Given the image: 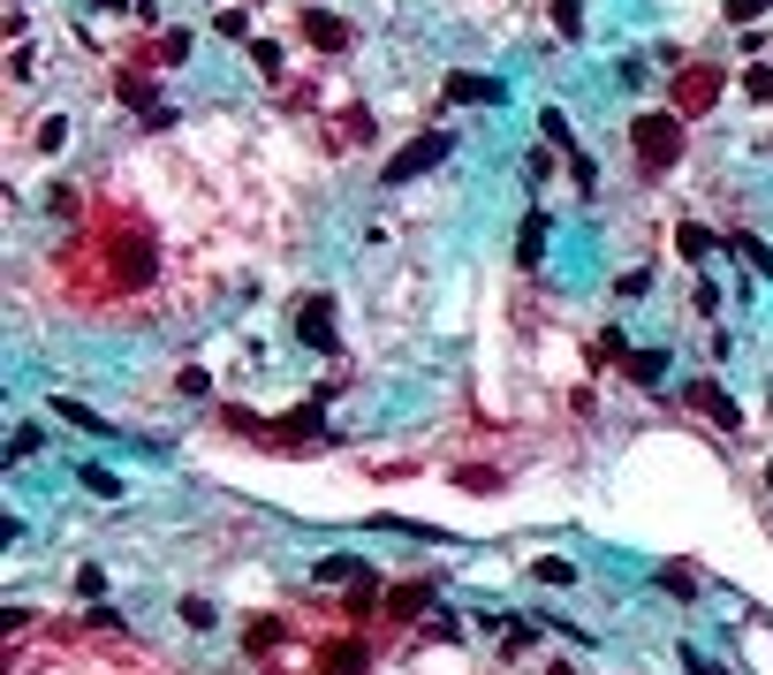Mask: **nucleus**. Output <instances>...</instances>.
Wrapping results in <instances>:
<instances>
[{"label": "nucleus", "instance_id": "obj_14", "mask_svg": "<svg viewBox=\"0 0 773 675\" xmlns=\"http://www.w3.org/2000/svg\"><path fill=\"white\" fill-rule=\"evenodd\" d=\"M311 577H318V584H364V562H357V554H318Z\"/></svg>", "mask_w": 773, "mask_h": 675}, {"label": "nucleus", "instance_id": "obj_15", "mask_svg": "<svg viewBox=\"0 0 773 675\" xmlns=\"http://www.w3.org/2000/svg\"><path fill=\"white\" fill-rule=\"evenodd\" d=\"M531 577H539L546 592H561V584H577V562H569V554H539V562H531Z\"/></svg>", "mask_w": 773, "mask_h": 675}, {"label": "nucleus", "instance_id": "obj_27", "mask_svg": "<svg viewBox=\"0 0 773 675\" xmlns=\"http://www.w3.org/2000/svg\"><path fill=\"white\" fill-rule=\"evenodd\" d=\"M539 130H546V137H554V145H569V137H577V130H569V114H561V107H546V114H539Z\"/></svg>", "mask_w": 773, "mask_h": 675}, {"label": "nucleus", "instance_id": "obj_36", "mask_svg": "<svg viewBox=\"0 0 773 675\" xmlns=\"http://www.w3.org/2000/svg\"><path fill=\"white\" fill-rule=\"evenodd\" d=\"M251 8H258V0H251Z\"/></svg>", "mask_w": 773, "mask_h": 675}, {"label": "nucleus", "instance_id": "obj_11", "mask_svg": "<svg viewBox=\"0 0 773 675\" xmlns=\"http://www.w3.org/2000/svg\"><path fill=\"white\" fill-rule=\"evenodd\" d=\"M53 418H61V425H76V433H92V441H99V433H114V425H107L92 402H76V395H53Z\"/></svg>", "mask_w": 773, "mask_h": 675}, {"label": "nucleus", "instance_id": "obj_30", "mask_svg": "<svg viewBox=\"0 0 773 675\" xmlns=\"http://www.w3.org/2000/svg\"><path fill=\"white\" fill-rule=\"evenodd\" d=\"M660 584H667L675 600H698V577H690V569H660Z\"/></svg>", "mask_w": 773, "mask_h": 675}, {"label": "nucleus", "instance_id": "obj_31", "mask_svg": "<svg viewBox=\"0 0 773 675\" xmlns=\"http://www.w3.org/2000/svg\"><path fill=\"white\" fill-rule=\"evenodd\" d=\"M683 675H728V668H721V661H705L698 646H683Z\"/></svg>", "mask_w": 773, "mask_h": 675}, {"label": "nucleus", "instance_id": "obj_23", "mask_svg": "<svg viewBox=\"0 0 773 675\" xmlns=\"http://www.w3.org/2000/svg\"><path fill=\"white\" fill-rule=\"evenodd\" d=\"M554 31L561 38H584V0H554Z\"/></svg>", "mask_w": 773, "mask_h": 675}, {"label": "nucleus", "instance_id": "obj_24", "mask_svg": "<svg viewBox=\"0 0 773 675\" xmlns=\"http://www.w3.org/2000/svg\"><path fill=\"white\" fill-rule=\"evenodd\" d=\"M569 182H577V190H600V160L577 153V145H569Z\"/></svg>", "mask_w": 773, "mask_h": 675}, {"label": "nucleus", "instance_id": "obj_18", "mask_svg": "<svg viewBox=\"0 0 773 675\" xmlns=\"http://www.w3.org/2000/svg\"><path fill=\"white\" fill-rule=\"evenodd\" d=\"M728 251H736L744 266H759V274L773 281V243H759V236H728Z\"/></svg>", "mask_w": 773, "mask_h": 675}, {"label": "nucleus", "instance_id": "obj_26", "mask_svg": "<svg viewBox=\"0 0 773 675\" xmlns=\"http://www.w3.org/2000/svg\"><path fill=\"white\" fill-rule=\"evenodd\" d=\"M644 289H652V274H644V266H629V274H615V297H621V304H629V297H644Z\"/></svg>", "mask_w": 773, "mask_h": 675}, {"label": "nucleus", "instance_id": "obj_28", "mask_svg": "<svg viewBox=\"0 0 773 675\" xmlns=\"http://www.w3.org/2000/svg\"><path fill=\"white\" fill-rule=\"evenodd\" d=\"M61 145H69V122H61V114H53V122H38V153H61Z\"/></svg>", "mask_w": 773, "mask_h": 675}, {"label": "nucleus", "instance_id": "obj_16", "mask_svg": "<svg viewBox=\"0 0 773 675\" xmlns=\"http://www.w3.org/2000/svg\"><path fill=\"white\" fill-rule=\"evenodd\" d=\"M251 69H258V76L274 84V76L289 69V53H281V38H251Z\"/></svg>", "mask_w": 773, "mask_h": 675}, {"label": "nucleus", "instance_id": "obj_13", "mask_svg": "<svg viewBox=\"0 0 773 675\" xmlns=\"http://www.w3.org/2000/svg\"><path fill=\"white\" fill-rule=\"evenodd\" d=\"M675 251L698 266V258H713V251H721V236H713V228H698V220H683V228H675Z\"/></svg>", "mask_w": 773, "mask_h": 675}, {"label": "nucleus", "instance_id": "obj_12", "mask_svg": "<svg viewBox=\"0 0 773 675\" xmlns=\"http://www.w3.org/2000/svg\"><path fill=\"white\" fill-rule=\"evenodd\" d=\"M546 236H554V228H546V213H531V220H523V236H516V266H539V258H546Z\"/></svg>", "mask_w": 773, "mask_h": 675}, {"label": "nucleus", "instance_id": "obj_22", "mask_svg": "<svg viewBox=\"0 0 773 675\" xmlns=\"http://www.w3.org/2000/svg\"><path fill=\"white\" fill-rule=\"evenodd\" d=\"M38 448H46L38 425H15V433H8V463H23V456H38Z\"/></svg>", "mask_w": 773, "mask_h": 675}, {"label": "nucleus", "instance_id": "obj_19", "mask_svg": "<svg viewBox=\"0 0 773 675\" xmlns=\"http://www.w3.org/2000/svg\"><path fill=\"white\" fill-rule=\"evenodd\" d=\"M736 84H744V99H751V107H773V69H766V61H751Z\"/></svg>", "mask_w": 773, "mask_h": 675}, {"label": "nucleus", "instance_id": "obj_29", "mask_svg": "<svg viewBox=\"0 0 773 675\" xmlns=\"http://www.w3.org/2000/svg\"><path fill=\"white\" fill-rule=\"evenodd\" d=\"M76 592H84V600H99V592H107V569H99V562H84V569H76Z\"/></svg>", "mask_w": 773, "mask_h": 675}, {"label": "nucleus", "instance_id": "obj_20", "mask_svg": "<svg viewBox=\"0 0 773 675\" xmlns=\"http://www.w3.org/2000/svg\"><path fill=\"white\" fill-rule=\"evenodd\" d=\"M281 638H289V623H251V630H243V653H274Z\"/></svg>", "mask_w": 773, "mask_h": 675}, {"label": "nucleus", "instance_id": "obj_1", "mask_svg": "<svg viewBox=\"0 0 773 675\" xmlns=\"http://www.w3.org/2000/svg\"><path fill=\"white\" fill-rule=\"evenodd\" d=\"M683 145H690V130H683V114L667 107V114H637L629 122V160L644 174H667L675 160H683Z\"/></svg>", "mask_w": 773, "mask_h": 675}, {"label": "nucleus", "instance_id": "obj_5", "mask_svg": "<svg viewBox=\"0 0 773 675\" xmlns=\"http://www.w3.org/2000/svg\"><path fill=\"white\" fill-rule=\"evenodd\" d=\"M440 600V577H410V584H387V615L395 623H418L425 607Z\"/></svg>", "mask_w": 773, "mask_h": 675}, {"label": "nucleus", "instance_id": "obj_3", "mask_svg": "<svg viewBox=\"0 0 773 675\" xmlns=\"http://www.w3.org/2000/svg\"><path fill=\"white\" fill-rule=\"evenodd\" d=\"M297 341H304L311 357H334V297H304V304H297Z\"/></svg>", "mask_w": 773, "mask_h": 675}, {"label": "nucleus", "instance_id": "obj_9", "mask_svg": "<svg viewBox=\"0 0 773 675\" xmlns=\"http://www.w3.org/2000/svg\"><path fill=\"white\" fill-rule=\"evenodd\" d=\"M304 38L318 46V53H341V46H349V23L326 15V8H304Z\"/></svg>", "mask_w": 773, "mask_h": 675}, {"label": "nucleus", "instance_id": "obj_21", "mask_svg": "<svg viewBox=\"0 0 773 675\" xmlns=\"http://www.w3.org/2000/svg\"><path fill=\"white\" fill-rule=\"evenodd\" d=\"M456 486H463V494H500V471H485V463H463V471H456Z\"/></svg>", "mask_w": 773, "mask_h": 675}, {"label": "nucleus", "instance_id": "obj_2", "mask_svg": "<svg viewBox=\"0 0 773 675\" xmlns=\"http://www.w3.org/2000/svg\"><path fill=\"white\" fill-rule=\"evenodd\" d=\"M448 153H456V130H425V137H410V145H402V153L379 168V182H387V190H402V182L433 174L440 160H448Z\"/></svg>", "mask_w": 773, "mask_h": 675}, {"label": "nucleus", "instance_id": "obj_7", "mask_svg": "<svg viewBox=\"0 0 773 675\" xmlns=\"http://www.w3.org/2000/svg\"><path fill=\"white\" fill-rule=\"evenodd\" d=\"M690 410H705V418H713L721 433H744V410H736V402H728V395H721L713 379H698V387H690Z\"/></svg>", "mask_w": 773, "mask_h": 675}, {"label": "nucleus", "instance_id": "obj_32", "mask_svg": "<svg viewBox=\"0 0 773 675\" xmlns=\"http://www.w3.org/2000/svg\"><path fill=\"white\" fill-rule=\"evenodd\" d=\"M159 61H190V31H167L159 38Z\"/></svg>", "mask_w": 773, "mask_h": 675}, {"label": "nucleus", "instance_id": "obj_17", "mask_svg": "<svg viewBox=\"0 0 773 675\" xmlns=\"http://www.w3.org/2000/svg\"><path fill=\"white\" fill-rule=\"evenodd\" d=\"M76 486H84L92 502H122V479H114V471H99V463H84V471H76Z\"/></svg>", "mask_w": 773, "mask_h": 675}, {"label": "nucleus", "instance_id": "obj_34", "mask_svg": "<svg viewBox=\"0 0 773 675\" xmlns=\"http://www.w3.org/2000/svg\"><path fill=\"white\" fill-rule=\"evenodd\" d=\"M99 8H137V0H99Z\"/></svg>", "mask_w": 773, "mask_h": 675}, {"label": "nucleus", "instance_id": "obj_35", "mask_svg": "<svg viewBox=\"0 0 773 675\" xmlns=\"http://www.w3.org/2000/svg\"><path fill=\"white\" fill-rule=\"evenodd\" d=\"M766 494H773V463H766Z\"/></svg>", "mask_w": 773, "mask_h": 675}, {"label": "nucleus", "instance_id": "obj_10", "mask_svg": "<svg viewBox=\"0 0 773 675\" xmlns=\"http://www.w3.org/2000/svg\"><path fill=\"white\" fill-rule=\"evenodd\" d=\"M621 379L660 387V379H667V349H629V357H621Z\"/></svg>", "mask_w": 773, "mask_h": 675}, {"label": "nucleus", "instance_id": "obj_25", "mask_svg": "<svg viewBox=\"0 0 773 675\" xmlns=\"http://www.w3.org/2000/svg\"><path fill=\"white\" fill-rule=\"evenodd\" d=\"M174 615H182V630H213V600H182Z\"/></svg>", "mask_w": 773, "mask_h": 675}, {"label": "nucleus", "instance_id": "obj_6", "mask_svg": "<svg viewBox=\"0 0 773 675\" xmlns=\"http://www.w3.org/2000/svg\"><path fill=\"white\" fill-rule=\"evenodd\" d=\"M372 668V646L364 638H334L326 653H318V675H364Z\"/></svg>", "mask_w": 773, "mask_h": 675}, {"label": "nucleus", "instance_id": "obj_4", "mask_svg": "<svg viewBox=\"0 0 773 675\" xmlns=\"http://www.w3.org/2000/svg\"><path fill=\"white\" fill-rule=\"evenodd\" d=\"M721 84H728V76H721V69H705V61H698V69H683V84H675V114H705V107L721 99Z\"/></svg>", "mask_w": 773, "mask_h": 675}, {"label": "nucleus", "instance_id": "obj_8", "mask_svg": "<svg viewBox=\"0 0 773 675\" xmlns=\"http://www.w3.org/2000/svg\"><path fill=\"white\" fill-rule=\"evenodd\" d=\"M440 92H448V99H463V107H500V99H508V84H500V76H448Z\"/></svg>", "mask_w": 773, "mask_h": 675}, {"label": "nucleus", "instance_id": "obj_33", "mask_svg": "<svg viewBox=\"0 0 773 675\" xmlns=\"http://www.w3.org/2000/svg\"><path fill=\"white\" fill-rule=\"evenodd\" d=\"M766 8H773V0H728V23H759Z\"/></svg>", "mask_w": 773, "mask_h": 675}]
</instances>
